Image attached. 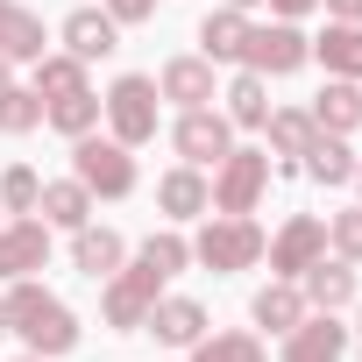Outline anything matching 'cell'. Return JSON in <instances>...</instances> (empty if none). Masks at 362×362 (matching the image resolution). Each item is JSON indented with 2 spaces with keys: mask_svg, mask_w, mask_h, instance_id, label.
Returning a JSON list of instances; mask_svg holds the SVG:
<instances>
[{
  "mask_svg": "<svg viewBox=\"0 0 362 362\" xmlns=\"http://www.w3.org/2000/svg\"><path fill=\"white\" fill-rule=\"evenodd\" d=\"M284 348H277V362H341L348 355V327H341V313H305L291 334H277Z\"/></svg>",
  "mask_w": 362,
  "mask_h": 362,
  "instance_id": "obj_12",
  "label": "cell"
},
{
  "mask_svg": "<svg viewBox=\"0 0 362 362\" xmlns=\"http://www.w3.org/2000/svg\"><path fill=\"white\" fill-rule=\"evenodd\" d=\"M313 305H305V291H298V277H270L256 298H249V320L256 327H270V334H291L298 320H305Z\"/></svg>",
  "mask_w": 362,
  "mask_h": 362,
  "instance_id": "obj_21",
  "label": "cell"
},
{
  "mask_svg": "<svg viewBox=\"0 0 362 362\" xmlns=\"http://www.w3.org/2000/svg\"><path fill=\"white\" fill-rule=\"evenodd\" d=\"M170 149H177V163H199V170H214V163L235 149V121H228L221 107H192V114H177V128H170Z\"/></svg>",
  "mask_w": 362,
  "mask_h": 362,
  "instance_id": "obj_9",
  "label": "cell"
},
{
  "mask_svg": "<svg viewBox=\"0 0 362 362\" xmlns=\"http://www.w3.org/2000/svg\"><path fill=\"white\" fill-rule=\"evenodd\" d=\"M242 43H249V15L242 8H206V22H199V57L206 64H242Z\"/></svg>",
  "mask_w": 362,
  "mask_h": 362,
  "instance_id": "obj_20",
  "label": "cell"
},
{
  "mask_svg": "<svg viewBox=\"0 0 362 362\" xmlns=\"http://www.w3.org/2000/svg\"><path fill=\"white\" fill-rule=\"evenodd\" d=\"M0 313H8V334H22V348L43 355V362H57V355L78 348V313L43 277H15L8 291H0Z\"/></svg>",
  "mask_w": 362,
  "mask_h": 362,
  "instance_id": "obj_1",
  "label": "cell"
},
{
  "mask_svg": "<svg viewBox=\"0 0 362 362\" xmlns=\"http://www.w3.org/2000/svg\"><path fill=\"white\" fill-rule=\"evenodd\" d=\"M313 121H320V135H355L362 128V86L355 78H327L320 100H313Z\"/></svg>",
  "mask_w": 362,
  "mask_h": 362,
  "instance_id": "obj_24",
  "label": "cell"
},
{
  "mask_svg": "<svg viewBox=\"0 0 362 362\" xmlns=\"http://www.w3.org/2000/svg\"><path fill=\"white\" fill-rule=\"evenodd\" d=\"M71 177H78L93 199H128V192L142 185L135 149H128V142H114V135H100V128L71 142Z\"/></svg>",
  "mask_w": 362,
  "mask_h": 362,
  "instance_id": "obj_3",
  "label": "cell"
},
{
  "mask_svg": "<svg viewBox=\"0 0 362 362\" xmlns=\"http://www.w3.org/2000/svg\"><path fill=\"white\" fill-rule=\"evenodd\" d=\"M57 43H64L78 64H100V57L121 50V22H114L107 8H71V15L57 22Z\"/></svg>",
  "mask_w": 362,
  "mask_h": 362,
  "instance_id": "obj_13",
  "label": "cell"
},
{
  "mask_svg": "<svg viewBox=\"0 0 362 362\" xmlns=\"http://www.w3.org/2000/svg\"><path fill=\"white\" fill-rule=\"evenodd\" d=\"M50 270V221L43 214H8L0 221V284Z\"/></svg>",
  "mask_w": 362,
  "mask_h": 362,
  "instance_id": "obj_8",
  "label": "cell"
},
{
  "mask_svg": "<svg viewBox=\"0 0 362 362\" xmlns=\"http://www.w3.org/2000/svg\"><path fill=\"white\" fill-rule=\"evenodd\" d=\"M320 256H327V221H320V214H291V221L270 235V249H263L270 277H305Z\"/></svg>",
  "mask_w": 362,
  "mask_h": 362,
  "instance_id": "obj_10",
  "label": "cell"
},
{
  "mask_svg": "<svg viewBox=\"0 0 362 362\" xmlns=\"http://www.w3.org/2000/svg\"><path fill=\"white\" fill-rule=\"evenodd\" d=\"M263 8H270L277 22H298V15H313V8H320V0H263Z\"/></svg>",
  "mask_w": 362,
  "mask_h": 362,
  "instance_id": "obj_35",
  "label": "cell"
},
{
  "mask_svg": "<svg viewBox=\"0 0 362 362\" xmlns=\"http://www.w3.org/2000/svg\"><path fill=\"white\" fill-rule=\"evenodd\" d=\"M263 135H270V156H284V163H298V156H305V142L320 135V121H313V107H270V121H263Z\"/></svg>",
  "mask_w": 362,
  "mask_h": 362,
  "instance_id": "obj_28",
  "label": "cell"
},
{
  "mask_svg": "<svg viewBox=\"0 0 362 362\" xmlns=\"http://www.w3.org/2000/svg\"><path fill=\"white\" fill-rule=\"evenodd\" d=\"M355 163H362V156H355V142H348V135H313V142H305V156H298V170L313 177V185H348Z\"/></svg>",
  "mask_w": 362,
  "mask_h": 362,
  "instance_id": "obj_23",
  "label": "cell"
},
{
  "mask_svg": "<svg viewBox=\"0 0 362 362\" xmlns=\"http://www.w3.org/2000/svg\"><path fill=\"white\" fill-rule=\"evenodd\" d=\"M327 249H334L341 263H362V206H341V214H327Z\"/></svg>",
  "mask_w": 362,
  "mask_h": 362,
  "instance_id": "obj_33",
  "label": "cell"
},
{
  "mask_svg": "<svg viewBox=\"0 0 362 362\" xmlns=\"http://www.w3.org/2000/svg\"><path fill=\"white\" fill-rule=\"evenodd\" d=\"M313 57L327 64V78H355L362 86V22H327L313 36Z\"/></svg>",
  "mask_w": 362,
  "mask_h": 362,
  "instance_id": "obj_22",
  "label": "cell"
},
{
  "mask_svg": "<svg viewBox=\"0 0 362 362\" xmlns=\"http://www.w3.org/2000/svg\"><path fill=\"white\" fill-rule=\"evenodd\" d=\"M107 135L114 142H128V149H142V142H156V114H163V93H156V78L149 71H121L114 86H107Z\"/></svg>",
  "mask_w": 362,
  "mask_h": 362,
  "instance_id": "obj_4",
  "label": "cell"
},
{
  "mask_svg": "<svg viewBox=\"0 0 362 362\" xmlns=\"http://www.w3.org/2000/svg\"><path fill=\"white\" fill-rule=\"evenodd\" d=\"M0 221H8V214H0Z\"/></svg>",
  "mask_w": 362,
  "mask_h": 362,
  "instance_id": "obj_43",
  "label": "cell"
},
{
  "mask_svg": "<svg viewBox=\"0 0 362 362\" xmlns=\"http://www.w3.org/2000/svg\"><path fill=\"white\" fill-rule=\"evenodd\" d=\"M29 86H36L43 100H64V93H86V64H78L71 50H43V57L29 64Z\"/></svg>",
  "mask_w": 362,
  "mask_h": 362,
  "instance_id": "obj_29",
  "label": "cell"
},
{
  "mask_svg": "<svg viewBox=\"0 0 362 362\" xmlns=\"http://www.w3.org/2000/svg\"><path fill=\"white\" fill-rule=\"evenodd\" d=\"M298 291H305V305H313V313H348V305L362 298L355 263H341V256H320V263L298 277Z\"/></svg>",
  "mask_w": 362,
  "mask_h": 362,
  "instance_id": "obj_17",
  "label": "cell"
},
{
  "mask_svg": "<svg viewBox=\"0 0 362 362\" xmlns=\"http://www.w3.org/2000/svg\"><path fill=\"white\" fill-rule=\"evenodd\" d=\"M228 8H242V15H256V8H263V0H228Z\"/></svg>",
  "mask_w": 362,
  "mask_h": 362,
  "instance_id": "obj_38",
  "label": "cell"
},
{
  "mask_svg": "<svg viewBox=\"0 0 362 362\" xmlns=\"http://www.w3.org/2000/svg\"><path fill=\"white\" fill-rule=\"evenodd\" d=\"M135 256H142V263H156L163 277H177V270H192V235L163 221V228H149V235L135 242Z\"/></svg>",
  "mask_w": 362,
  "mask_h": 362,
  "instance_id": "obj_30",
  "label": "cell"
},
{
  "mask_svg": "<svg viewBox=\"0 0 362 362\" xmlns=\"http://www.w3.org/2000/svg\"><path fill=\"white\" fill-rule=\"evenodd\" d=\"M36 199H43V177H36L29 163H8V170H0V214H36Z\"/></svg>",
  "mask_w": 362,
  "mask_h": 362,
  "instance_id": "obj_32",
  "label": "cell"
},
{
  "mask_svg": "<svg viewBox=\"0 0 362 362\" xmlns=\"http://www.w3.org/2000/svg\"><path fill=\"white\" fill-rule=\"evenodd\" d=\"M313 64V36L298 22H249V43H242V71H263V78H291Z\"/></svg>",
  "mask_w": 362,
  "mask_h": 362,
  "instance_id": "obj_7",
  "label": "cell"
},
{
  "mask_svg": "<svg viewBox=\"0 0 362 362\" xmlns=\"http://www.w3.org/2000/svg\"><path fill=\"white\" fill-rule=\"evenodd\" d=\"M206 327H214V320H206V305H199V298H185V291H163V298L149 305V320H142V334H156V348H192Z\"/></svg>",
  "mask_w": 362,
  "mask_h": 362,
  "instance_id": "obj_14",
  "label": "cell"
},
{
  "mask_svg": "<svg viewBox=\"0 0 362 362\" xmlns=\"http://www.w3.org/2000/svg\"><path fill=\"white\" fill-rule=\"evenodd\" d=\"M263 249H270V235H263L249 214H206L199 235H192V263L214 270V277H242V270H256Z\"/></svg>",
  "mask_w": 362,
  "mask_h": 362,
  "instance_id": "obj_2",
  "label": "cell"
},
{
  "mask_svg": "<svg viewBox=\"0 0 362 362\" xmlns=\"http://www.w3.org/2000/svg\"><path fill=\"white\" fill-rule=\"evenodd\" d=\"M0 86H15V57H0Z\"/></svg>",
  "mask_w": 362,
  "mask_h": 362,
  "instance_id": "obj_37",
  "label": "cell"
},
{
  "mask_svg": "<svg viewBox=\"0 0 362 362\" xmlns=\"http://www.w3.org/2000/svg\"><path fill=\"white\" fill-rule=\"evenodd\" d=\"M185 355H192V362H270V348H263V334H256V327H221V334L206 327Z\"/></svg>",
  "mask_w": 362,
  "mask_h": 362,
  "instance_id": "obj_25",
  "label": "cell"
},
{
  "mask_svg": "<svg viewBox=\"0 0 362 362\" xmlns=\"http://www.w3.org/2000/svg\"><path fill=\"white\" fill-rule=\"evenodd\" d=\"M50 50V29L36 8H22V0H0V57H15V64H36Z\"/></svg>",
  "mask_w": 362,
  "mask_h": 362,
  "instance_id": "obj_18",
  "label": "cell"
},
{
  "mask_svg": "<svg viewBox=\"0 0 362 362\" xmlns=\"http://www.w3.org/2000/svg\"><path fill=\"white\" fill-rule=\"evenodd\" d=\"M43 128V93L36 86H0V135H29Z\"/></svg>",
  "mask_w": 362,
  "mask_h": 362,
  "instance_id": "obj_31",
  "label": "cell"
},
{
  "mask_svg": "<svg viewBox=\"0 0 362 362\" xmlns=\"http://www.w3.org/2000/svg\"><path fill=\"white\" fill-rule=\"evenodd\" d=\"M163 284H170V277H163L156 263H142V256L121 263V270L100 284V320H107L114 334H142V320H149V305L163 298Z\"/></svg>",
  "mask_w": 362,
  "mask_h": 362,
  "instance_id": "obj_5",
  "label": "cell"
},
{
  "mask_svg": "<svg viewBox=\"0 0 362 362\" xmlns=\"http://www.w3.org/2000/svg\"><path fill=\"white\" fill-rule=\"evenodd\" d=\"M0 334H8V313H0Z\"/></svg>",
  "mask_w": 362,
  "mask_h": 362,
  "instance_id": "obj_41",
  "label": "cell"
},
{
  "mask_svg": "<svg viewBox=\"0 0 362 362\" xmlns=\"http://www.w3.org/2000/svg\"><path fill=\"white\" fill-rule=\"evenodd\" d=\"M100 8H107L121 29H135V22H156V8H163V0H100Z\"/></svg>",
  "mask_w": 362,
  "mask_h": 362,
  "instance_id": "obj_34",
  "label": "cell"
},
{
  "mask_svg": "<svg viewBox=\"0 0 362 362\" xmlns=\"http://www.w3.org/2000/svg\"><path fill=\"white\" fill-rule=\"evenodd\" d=\"M348 334H355V341H362V298H355V327H348Z\"/></svg>",
  "mask_w": 362,
  "mask_h": 362,
  "instance_id": "obj_40",
  "label": "cell"
},
{
  "mask_svg": "<svg viewBox=\"0 0 362 362\" xmlns=\"http://www.w3.org/2000/svg\"><path fill=\"white\" fill-rule=\"evenodd\" d=\"M156 214H163L170 228L206 221V214H214V177H206L199 163H170V170L156 177Z\"/></svg>",
  "mask_w": 362,
  "mask_h": 362,
  "instance_id": "obj_11",
  "label": "cell"
},
{
  "mask_svg": "<svg viewBox=\"0 0 362 362\" xmlns=\"http://www.w3.org/2000/svg\"><path fill=\"white\" fill-rule=\"evenodd\" d=\"M43 121L64 135V142H78V135H93L100 121H107V107H100V93L86 86V93H64V100H43Z\"/></svg>",
  "mask_w": 362,
  "mask_h": 362,
  "instance_id": "obj_27",
  "label": "cell"
},
{
  "mask_svg": "<svg viewBox=\"0 0 362 362\" xmlns=\"http://www.w3.org/2000/svg\"><path fill=\"white\" fill-rule=\"evenodd\" d=\"M327 22H362V0H320Z\"/></svg>",
  "mask_w": 362,
  "mask_h": 362,
  "instance_id": "obj_36",
  "label": "cell"
},
{
  "mask_svg": "<svg viewBox=\"0 0 362 362\" xmlns=\"http://www.w3.org/2000/svg\"><path fill=\"white\" fill-rule=\"evenodd\" d=\"M93 192L78 185V177H43V199H36V214L50 221V235H71V228H86L93 221Z\"/></svg>",
  "mask_w": 362,
  "mask_h": 362,
  "instance_id": "obj_19",
  "label": "cell"
},
{
  "mask_svg": "<svg viewBox=\"0 0 362 362\" xmlns=\"http://www.w3.org/2000/svg\"><path fill=\"white\" fill-rule=\"evenodd\" d=\"M22 362H43V355H22Z\"/></svg>",
  "mask_w": 362,
  "mask_h": 362,
  "instance_id": "obj_42",
  "label": "cell"
},
{
  "mask_svg": "<svg viewBox=\"0 0 362 362\" xmlns=\"http://www.w3.org/2000/svg\"><path fill=\"white\" fill-rule=\"evenodd\" d=\"M121 263H128V235H121V228H100V221L71 228V270H78V277L107 284Z\"/></svg>",
  "mask_w": 362,
  "mask_h": 362,
  "instance_id": "obj_15",
  "label": "cell"
},
{
  "mask_svg": "<svg viewBox=\"0 0 362 362\" xmlns=\"http://www.w3.org/2000/svg\"><path fill=\"white\" fill-rule=\"evenodd\" d=\"M270 177H277L270 149H242V142H235V149L214 163V214H256L263 192H270Z\"/></svg>",
  "mask_w": 362,
  "mask_h": 362,
  "instance_id": "obj_6",
  "label": "cell"
},
{
  "mask_svg": "<svg viewBox=\"0 0 362 362\" xmlns=\"http://www.w3.org/2000/svg\"><path fill=\"white\" fill-rule=\"evenodd\" d=\"M221 100H228L221 114H228L235 128H263V121H270V78H263V71H235Z\"/></svg>",
  "mask_w": 362,
  "mask_h": 362,
  "instance_id": "obj_26",
  "label": "cell"
},
{
  "mask_svg": "<svg viewBox=\"0 0 362 362\" xmlns=\"http://www.w3.org/2000/svg\"><path fill=\"white\" fill-rule=\"evenodd\" d=\"M348 185H355V206H362V163H355V177H348Z\"/></svg>",
  "mask_w": 362,
  "mask_h": 362,
  "instance_id": "obj_39",
  "label": "cell"
},
{
  "mask_svg": "<svg viewBox=\"0 0 362 362\" xmlns=\"http://www.w3.org/2000/svg\"><path fill=\"white\" fill-rule=\"evenodd\" d=\"M156 93L177 107V114H192V107H214L221 100V86H214V64L192 50V57H170L163 71H156Z\"/></svg>",
  "mask_w": 362,
  "mask_h": 362,
  "instance_id": "obj_16",
  "label": "cell"
}]
</instances>
